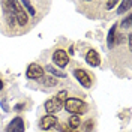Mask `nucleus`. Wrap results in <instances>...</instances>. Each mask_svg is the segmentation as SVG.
Here are the masks:
<instances>
[{
  "instance_id": "obj_3",
  "label": "nucleus",
  "mask_w": 132,
  "mask_h": 132,
  "mask_svg": "<svg viewBox=\"0 0 132 132\" xmlns=\"http://www.w3.org/2000/svg\"><path fill=\"white\" fill-rule=\"evenodd\" d=\"M26 75H27V78H30V80H39V78L44 77V69H42L38 63H32V65H29V68H27Z\"/></svg>"
},
{
  "instance_id": "obj_19",
  "label": "nucleus",
  "mask_w": 132,
  "mask_h": 132,
  "mask_svg": "<svg viewBox=\"0 0 132 132\" xmlns=\"http://www.w3.org/2000/svg\"><path fill=\"white\" fill-rule=\"evenodd\" d=\"M92 129H93V122L89 120L87 123L84 125V132H92Z\"/></svg>"
},
{
  "instance_id": "obj_11",
  "label": "nucleus",
  "mask_w": 132,
  "mask_h": 132,
  "mask_svg": "<svg viewBox=\"0 0 132 132\" xmlns=\"http://www.w3.org/2000/svg\"><path fill=\"white\" fill-rule=\"evenodd\" d=\"M80 123H81V120H80V117H78V116H71V117H69V125H68V126H69V128H72V129H77V128H78V126H80Z\"/></svg>"
},
{
  "instance_id": "obj_9",
  "label": "nucleus",
  "mask_w": 132,
  "mask_h": 132,
  "mask_svg": "<svg viewBox=\"0 0 132 132\" xmlns=\"http://www.w3.org/2000/svg\"><path fill=\"white\" fill-rule=\"evenodd\" d=\"M86 62H87L90 66H98L99 63H101V60H99V54L95 51V50H89L87 54H86Z\"/></svg>"
},
{
  "instance_id": "obj_12",
  "label": "nucleus",
  "mask_w": 132,
  "mask_h": 132,
  "mask_svg": "<svg viewBox=\"0 0 132 132\" xmlns=\"http://www.w3.org/2000/svg\"><path fill=\"white\" fill-rule=\"evenodd\" d=\"M132 6V2H129V0H126V2H122L120 3V6H119V9H117V14H125L126 11H129Z\"/></svg>"
},
{
  "instance_id": "obj_7",
  "label": "nucleus",
  "mask_w": 132,
  "mask_h": 132,
  "mask_svg": "<svg viewBox=\"0 0 132 132\" xmlns=\"http://www.w3.org/2000/svg\"><path fill=\"white\" fill-rule=\"evenodd\" d=\"M74 75H75V78L78 80V82H80L81 86H84V87H90L92 86V80H90V77L87 75L86 71H82V69H75Z\"/></svg>"
},
{
  "instance_id": "obj_4",
  "label": "nucleus",
  "mask_w": 132,
  "mask_h": 132,
  "mask_svg": "<svg viewBox=\"0 0 132 132\" xmlns=\"http://www.w3.org/2000/svg\"><path fill=\"white\" fill-rule=\"evenodd\" d=\"M53 60H54V63L57 66L65 68V66L69 63V56H68V53L63 51V50H56L54 54H53Z\"/></svg>"
},
{
  "instance_id": "obj_8",
  "label": "nucleus",
  "mask_w": 132,
  "mask_h": 132,
  "mask_svg": "<svg viewBox=\"0 0 132 132\" xmlns=\"http://www.w3.org/2000/svg\"><path fill=\"white\" fill-rule=\"evenodd\" d=\"M6 132H24V120L21 117H15L8 125Z\"/></svg>"
},
{
  "instance_id": "obj_6",
  "label": "nucleus",
  "mask_w": 132,
  "mask_h": 132,
  "mask_svg": "<svg viewBox=\"0 0 132 132\" xmlns=\"http://www.w3.org/2000/svg\"><path fill=\"white\" fill-rule=\"evenodd\" d=\"M57 125V117L53 114H48V116H44L41 119V122H39V128L44 129V131H48L51 129L53 126H56Z\"/></svg>"
},
{
  "instance_id": "obj_20",
  "label": "nucleus",
  "mask_w": 132,
  "mask_h": 132,
  "mask_svg": "<svg viewBox=\"0 0 132 132\" xmlns=\"http://www.w3.org/2000/svg\"><path fill=\"white\" fill-rule=\"evenodd\" d=\"M116 5H117V2H116V0H113V2H107V3H105V6H107L108 9H111L113 6H116Z\"/></svg>"
},
{
  "instance_id": "obj_17",
  "label": "nucleus",
  "mask_w": 132,
  "mask_h": 132,
  "mask_svg": "<svg viewBox=\"0 0 132 132\" xmlns=\"http://www.w3.org/2000/svg\"><path fill=\"white\" fill-rule=\"evenodd\" d=\"M56 98H57V99H60L62 102H65L66 99H68V92H66V90H62V92H59V93H57V96H56Z\"/></svg>"
},
{
  "instance_id": "obj_14",
  "label": "nucleus",
  "mask_w": 132,
  "mask_h": 132,
  "mask_svg": "<svg viewBox=\"0 0 132 132\" xmlns=\"http://www.w3.org/2000/svg\"><path fill=\"white\" fill-rule=\"evenodd\" d=\"M45 71H48L50 74H53V75H56V77H62V78H65L66 77V74L65 72H62V71H57V69H56V68H53V66H47V68H45Z\"/></svg>"
},
{
  "instance_id": "obj_2",
  "label": "nucleus",
  "mask_w": 132,
  "mask_h": 132,
  "mask_svg": "<svg viewBox=\"0 0 132 132\" xmlns=\"http://www.w3.org/2000/svg\"><path fill=\"white\" fill-rule=\"evenodd\" d=\"M14 11H15V20L20 26H26L29 23V16L26 9L21 6V2H14Z\"/></svg>"
},
{
  "instance_id": "obj_18",
  "label": "nucleus",
  "mask_w": 132,
  "mask_h": 132,
  "mask_svg": "<svg viewBox=\"0 0 132 132\" xmlns=\"http://www.w3.org/2000/svg\"><path fill=\"white\" fill-rule=\"evenodd\" d=\"M131 21H132V15H128V16H126V20L122 23V27H125V29H129V27H131Z\"/></svg>"
},
{
  "instance_id": "obj_10",
  "label": "nucleus",
  "mask_w": 132,
  "mask_h": 132,
  "mask_svg": "<svg viewBox=\"0 0 132 132\" xmlns=\"http://www.w3.org/2000/svg\"><path fill=\"white\" fill-rule=\"evenodd\" d=\"M116 30H117V26H113L110 29V33H108V47H114L116 42Z\"/></svg>"
},
{
  "instance_id": "obj_15",
  "label": "nucleus",
  "mask_w": 132,
  "mask_h": 132,
  "mask_svg": "<svg viewBox=\"0 0 132 132\" xmlns=\"http://www.w3.org/2000/svg\"><path fill=\"white\" fill-rule=\"evenodd\" d=\"M21 6H23V8L24 9H27V11H29V12H30V15H36V9L33 8V3L32 2H21Z\"/></svg>"
},
{
  "instance_id": "obj_1",
  "label": "nucleus",
  "mask_w": 132,
  "mask_h": 132,
  "mask_svg": "<svg viewBox=\"0 0 132 132\" xmlns=\"http://www.w3.org/2000/svg\"><path fill=\"white\" fill-rule=\"evenodd\" d=\"M63 107L74 116H78V114H84L87 111V105L82 102L81 99L78 98H68L63 104Z\"/></svg>"
},
{
  "instance_id": "obj_16",
  "label": "nucleus",
  "mask_w": 132,
  "mask_h": 132,
  "mask_svg": "<svg viewBox=\"0 0 132 132\" xmlns=\"http://www.w3.org/2000/svg\"><path fill=\"white\" fill-rule=\"evenodd\" d=\"M59 132H78L77 129H72V128H69L68 125H59Z\"/></svg>"
},
{
  "instance_id": "obj_21",
  "label": "nucleus",
  "mask_w": 132,
  "mask_h": 132,
  "mask_svg": "<svg viewBox=\"0 0 132 132\" xmlns=\"http://www.w3.org/2000/svg\"><path fill=\"white\" fill-rule=\"evenodd\" d=\"M3 89V82H2V80H0V90Z\"/></svg>"
},
{
  "instance_id": "obj_13",
  "label": "nucleus",
  "mask_w": 132,
  "mask_h": 132,
  "mask_svg": "<svg viewBox=\"0 0 132 132\" xmlns=\"http://www.w3.org/2000/svg\"><path fill=\"white\" fill-rule=\"evenodd\" d=\"M42 82H44L47 87H56V86H57V80H56L54 77H45V78H42Z\"/></svg>"
},
{
  "instance_id": "obj_5",
  "label": "nucleus",
  "mask_w": 132,
  "mask_h": 132,
  "mask_svg": "<svg viewBox=\"0 0 132 132\" xmlns=\"http://www.w3.org/2000/svg\"><path fill=\"white\" fill-rule=\"evenodd\" d=\"M63 104H65V102H62L60 99L51 98L50 101H47V102H45V110H47V113L53 114V113H57V111H60V110L63 108Z\"/></svg>"
}]
</instances>
